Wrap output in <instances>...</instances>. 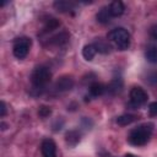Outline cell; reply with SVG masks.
Returning <instances> with one entry per match:
<instances>
[{
    "instance_id": "cell-3",
    "label": "cell",
    "mask_w": 157,
    "mask_h": 157,
    "mask_svg": "<svg viewBox=\"0 0 157 157\" xmlns=\"http://www.w3.org/2000/svg\"><path fill=\"white\" fill-rule=\"evenodd\" d=\"M108 39H110L115 44V47L120 50H125L130 45V36L128 31L121 27L114 28L113 31H110L108 33Z\"/></svg>"
},
{
    "instance_id": "cell-1",
    "label": "cell",
    "mask_w": 157,
    "mask_h": 157,
    "mask_svg": "<svg viewBox=\"0 0 157 157\" xmlns=\"http://www.w3.org/2000/svg\"><path fill=\"white\" fill-rule=\"evenodd\" d=\"M152 124H144L135 129H132L129 134V142L135 146H144L151 137L152 134Z\"/></svg>"
},
{
    "instance_id": "cell-11",
    "label": "cell",
    "mask_w": 157,
    "mask_h": 157,
    "mask_svg": "<svg viewBox=\"0 0 157 157\" xmlns=\"http://www.w3.org/2000/svg\"><path fill=\"white\" fill-rule=\"evenodd\" d=\"M81 139V134L76 130H71V131H67L66 132V142L71 146H75Z\"/></svg>"
},
{
    "instance_id": "cell-22",
    "label": "cell",
    "mask_w": 157,
    "mask_h": 157,
    "mask_svg": "<svg viewBox=\"0 0 157 157\" xmlns=\"http://www.w3.org/2000/svg\"><path fill=\"white\" fill-rule=\"evenodd\" d=\"M0 109H1V112H0V117L2 118V117H5V114H6V104H5L4 101H1V103H0Z\"/></svg>"
},
{
    "instance_id": "cell-12",
    "label": "cell",
    "mask_w": 157,
    "mask_h": 157,
    "mask_svg": "<svg viewBox=\"0 0 157 157\" xmlns=\"http://www.w3.org/2000/svg\"><path fill=\"white\" fill-rule=\"evenodd\" d=\"M96 53H97V50H96V48H94L93 44H87V45H85L83 49H82V55H83V58H85L86 60H88V61L94 58Z\"/></svg>"
},
{
    "instance_id": "cell-17",
    "label": "cell",
    "mask_w": 157,
    "mask_h": 157,
    "mask_svg": "<svg viewBox=\"0 0 157 157\" xmlns=\"http://www.w3.org/2000/svg\"><path fill=\"white\" fill-rule=\"evenodd\" d=\"M145 56H146L147 61H150L152 64H156L157 63V47L156 45H151L150 48H147Z\"/></svg>"
},
{
    "instance_id": "cell-8",
    "label": "cell",
    "mask_w": 157,
    "mask_h": 157,
    "mask_svg": "<svg viewBox=\"0 0 157 157\" xmlns=\"http://www.w3.org/2000/svg\"><path fill=\"white\" fill-rule=\"evenodd\" d=\"M124 10H125V6H124V4H123L121 1H119V0L113 1V2H110V5H109V12H110L112 17H118V16L123 15Z\"/></svg>"
},
{
    "instance_id": "cell-20",
    "label": "cell",
    "mask_w": 157,
    "mask_h": 157,
    "mask_svg": "<svg viewBox=\"0 0 157 157\" xmlns=\"http://www.w3.org/2000/svg\"><path fill=\"white\" fill-rule=\"evenodd\" d=\"M148 113L151 117H157V102H152L148 105Z\"/></svg>"
},
{
    "instance_id": "cell-9",
    "label": "cell",
    "mask_w": 157,
    "mask_h": 157,
    "mask_svg": "<svg viewBox=\"0 0 157 157\" xmlns=\"http://www.w3.org/2000/svg\"><path fill=\"white\" fill-rule=\"evenodd\" d=\"M97 21L99 23H108L112 18V15L109 12V7H102L97 13Z\"/></svg>"
},
{
    "instance_id": "cell-18",
    "label": "cell",
    "mask_w": 157,
    "mask_h": 157,
    "mask_svg": "<svg viewBox=\"0 0 157 157\" xmlns=\"http://www.w3.org/2000/svg\"><path fill=\"white\" fill-rule=\"evenodd\" d=\"M58 26H59V22H58L55 18H49V20L45 22V26H44V31H45V32L53 31V29H55Z\"/></svg>"
},
{
    "instance_id": "cell-19",
    "label": "cell",
    "mask_w": 157,
    "mask_h": 157,
    "mask_svg": "<svg viewBox=\"0 0 157 157\" xmlns=\"http://www.w3.org/2000/svg\"><path fill=\"white\" fill-rule=\"evenodd\" d=\"M38 114L42 118H47V117H49L52 114V109L49 107H47V105H42L39 108V110H38Z\"/></svg>"
},
{
    "instance_id": "cell-4",
    "label": "cell",
    "mask_w": 157,
    "mask_h": 157,
    "mask_svg": "<svg viewBox=\"0 0 157 157\" xmlns=\"http://www.w3.org/2000/svg\"><path fill=\"white\" fill-rule=\"evenodd\" d=\"M32 45V40L28 37H21L17 38L13 43V55L17 59H23L27 56L29 48Z\"/></svg>"
},
{
    "instance_id": "cell-14",
    "label": "cell",
    "mask_w": 157,
    "mask_h": 157,
    "mask_svg": "<svg viewBox=\"0 0 157 157\" xmlns=\"http://www.w3.org/2000/svg\"><path fill=\"white\" fill-rule=\"evenodd\" d=\"M121 88H123V81H121L120 78H114V80L109 83V86H108V91H109L110 93H113V94L119 93V92L121 91Z\"/></svg>"
},
{
    "instance_id": "cell-6",
    "label": "cell",
    "mask_w": 157,
    "mask_h": 157,
    "mask_svg": "<svg viewBox=\"0 0 157 157\" xmlns=\"http://www.w3.org/2000/svg\"><path fill=\"white\" fill-rule=\"evenodd\" d=\"M42 155L43 157H56V146L53 140L44 139L42 142Z\"/></svg>"
},
{
    "instance_id": "cell-13",
    "label": "cell",
    "mask_w": 157,
    "mask_h": 157,
    "mask_svg": "<svg viewBox=\"0 0 157 157\" xmlns=\"http://www.w3.org/2000/svg\"><path fill=\"white\" fill-rule=\"evenodd\" d=\"M94 48H96V50L97 52H99V53H103V54H107V53H109L110 52V45L105 42V40H103V39H97L96 42H94Z\"/></svg>"
},
{
    "instance_id": "cell-15",
    "label": "cell",
    "mask_w": 157,
    "mask_h": 157,
    "mask_svg": "<svg viewBox=\"0 0 157 157\" xmlns=\"http://www.w3.org/2000/svg\"><path fill=\"white\" fill-rule=\"evenodd\" d=\"M54 7H55L58 11L65 12V11L72 10L74 2H71V1H55V2H54Z\"/></svg>"
},
{
    "instance_id": "cell-23",
    "label": "cell",
    "mask_w": 157,
    "mask_h": 157,
    "mask_svg": "<svg viewBox=\"0 0 157 157\" xmlns=\"http://www.w3.org/2000/svg\"><path fill=\"white\" fill-rule=\"evenodd\" d=\"M151 36H152L155 39H157V26L152 27V29H151Z\"/></svg>"
},
{
    "instance_id": "cell-5",
    "label": "cell",
    "mask_w": 157,
    "mask_h": 157,
    "mask_svg": "<svg viewBox=\"0 0 157 157\" xmlns=\"http://www.w3.org/2000/svg\"><path fill=\"white\" fill-rule=\"evenodd\" d=\"M130 98H131V103L135 105V107H139L144 103L147 102V93L144 88L141 87H132L131 91H130Z\"/></svg>"
},
{
    "instance_id": "cell-24",
    "label": "cell",
    "mask_w": 157,
    "mask_h": 157,
    "mask_svg": "<svg viewBox=\"0 0 157 157\" xmlns=\"http://www.w3.org/2000/svg\"><path fill=\"white\" fill-rule=\"evenodd\" d=\"M125 157H136V156H135V155H131V153H126Z\"/></svg>"
},
{
    "instance_id": "cell-2",
    "label": "cell",
    "mask_w": 157,
    "mask_h": 157,
    "mask_svg": "<svg viewBox=\"0 0 157 157\" xmlns=\"http://www.w3.org/2000/svg\"><path fill=\"white\" fill-rule=\"evenodd\" d=\"M50 78H52V72L45 66L36 67L31 75V82L33 85V88H36V90L44 88L50 82Z\"/></svg>"
},
{
    "instance_id": "cell-7",
    "label": "cell",
    "mask_w": 157,
    "mask_h": 157,
    "mask_svg": "<svg viewBox=\"0 0 157 157\" xmlns=\"http://www.w3.org/2000/svg\"><path fill=\"white\" fill-rule=\"evenodd\" d=\"M74 86V78L71 76H63L60 77L56 83H55V88L59 92H64V91H69L71 90Z\"/></svg>"
},
{
    "instance_id": "cell-16",
    "label": "cell",
    "mask_w": 157,
    "mask_h": 157,
    "mask_svg": "<svg viewBox=\"0 0 157 157\" xmlns=\"http://www.w3.org/2000/svg\"><path fill=\"white\" fill-rule=\"evenodd\" d=\"M135 120H136V117L132 115V114H123V115H120V117L117 118V123L119 125H121V126L129 125V124H131Z\"/></svg>"
},
{
    "instance_id": "cell-21",
    "label": "cell",
    "mask_w": 157,
    "mask_h": 157,
    "mask_svg": "<svg viewBox=\"0 0 157 157\" xmlns=\"http://www.w3.org/2000/svg\"><path fill=\"white\" fill-rule=\"evenodd\" d=\"M150 83H152V85H157V72H152V74H150L148 76H147V78H146Z\"/></svg>"
},
{
    "instance_id": "cell-10",
    "label": "cell",
    "mask_w": 157,
    "mask_h": 157,
    "mask_svg": "<svg viewBox=\"0 0 157 157\" xmlns=\"http://www.w3.org/2000/svg\"><path fill=\"white\" fill-rule=\"evenodd\" d=\"M104 91H105V86L103 83H101V82H93L90 86V93L92 96H94V97L102 96L104 93Z\"/></svg>"
}]
</instances>
